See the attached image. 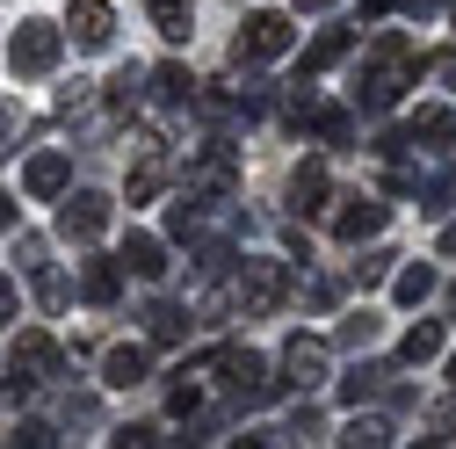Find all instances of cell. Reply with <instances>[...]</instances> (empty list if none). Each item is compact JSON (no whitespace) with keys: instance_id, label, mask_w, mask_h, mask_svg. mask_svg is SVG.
<instances>
[{"instance_id":"obj_1","label":"cell","mask_w":456,"mask_h":449,"mask_svg":"<svg viewBox=\"0 0 456 449\" xmlns=\"http://www.w3.org/2000/svg\"><path fill=\"white\" fill-rule=\"evenodd\" d=\"M420 66H428V51L406 29H377L370 51H362V66H355V80H348V102L362 109V117H384V109L406 102V87L420 80Z\"/></svg>"},{"instance_id":"obj_2","label":"cell","mask_w":456,"mask_h":449,"mask_svg":"<svg viewBox=\"0 0 456 449\" xmlns=\"http://www.w3.org/2000/svg\"><path fill=\"white\" fill-rule=\"evenodd\" d=\"M203 370H210V377H217L224 391H232V413H261V406L275 399V391H282V384L268 377V363H261L254 348H240V341L210 348V355H203Z\"/></svg>"},{"instance_id":"obj_3","label":"cell","mask_w":456,"mask_h":449,"mask_svg":"<svg viewBox=\"0 0 456 449\" xmlns=\"http://www.w3.org/2000/svg\"><path fill=\"white\" fill-rule=\"evenodd\" d=\"M59 370H66V348L51 341L44 326H29V333H15V348H8V370H0V399L22 406L29 391H37V384H51Z\"/></svg>"},{"instance_id":"obj_4","label":"cell","mask_w":456,"mask_h":449,"mask_svg":"<svg viewBox=\"0 0 456 449\" xmlns=\"http://www.w3.org/2000/svg\"><path fill=\"white\" fill-rule=\"evenodd\" d=\"M290 305V261H275V254H240L232 261V312L247 319H268Z\"/></svg>"},{"instance_id":"obj_5","label":"cell","mask_w":456,"mask_h":449,"mask_svg":"<svg viewBox=\"0 0 456 449\" xmlns=\"http://www.w3.org/2000/svg\"><path fill=\"white\" fill-rule=\"evenodd\" d=\"M290 51H297L290 15H282V8H254V15L240 22V37H232V66H240V73H261V66H275V59H290Z\"/></svg>"},{"instance_id":"obj_6","label":"cell","mask_w":456,"mask_h":449,"mask_svg":"<svg viewBox=\"0 0 456 449\" xmlns=\"http://www.w3.org/2000/svg\"><path fill=\"white\" fill-rule=\"evenodd\" d=\"M59 59H66V29H59V22H44V15H29V22L8 37V73H15V80H44V73H59Z\"/></svg>"},{"instance_id":"obj_7","label":"cell","mask_w":456,"mask_h":449,"mask_svg":"<svg viewBox=\"0 0 456 449\" xmlns=\"http://www.w3.org/2000/svg\"><path fill=\"white\" fill-rule=\"evenodd\" d=\"M240 189V152L232 138H203L189 159H182V196H232Z\"/></svg>"},{"instance_id":"obj_8","label":"cell","mask_w":456,"mask_h":449,"mask_svg":"<svg viewBox=\"0 0 456 449\" xmlns=\"http://www.w3.org/2000/svg\"><path fill=\"white\" fill-rule=\"evenodd\" d=\"M275 370H282V377H275L282 391H319V384H326V370H333V341H319V333H290Z\"/></svg>"},{"instance_id":"obj_9","label":"cell","mask_w":456,"mask_h":449,"mask_svg":"<svg viewBox=\"0 0 456 449\" xmlns=\"http://www.w3.org/2000/svg\"><path fill=\"white\" fill-rule=\"evenodd\" d=\"M109 217H117V203H109L102 189H66V196H59V240L94 247V240L109 233Z\"/></svg>"},{"instance_id":"obj_10","label":"cell","mask_w":456,"mask_h":449,"mask_svg":"<svg viewBox=\"0 0 456 449\" xmlns=\"http://www.w3.org/2000/svg\"><path fill=\"white\" fill-rule=\"evenodd\" d=\"M391 224V203L384 196H340V210H333V240L340 247H362V240H377Z\"/></svg>"},{"instance_id":"obj_11","label":"cell","mask_w":456,"mask_h":449,"mask_svg":"<svg viewBox=\"0 0 456 449\" xmlns=\"http://www.w3.org/2000/svg\"><path fill=\"white\" fill-rule=\"evenodd\" d=\"M326 203H333V175H326V159L312 152V159H297V167H290V217L305 224V217H319Z\"/></svg>"},{"instance_id":"obj_12","label":"cell","mask_w":456,"mask_h":449,"mask_svg":"<svg viewBox=\"0 0 456 449\" xmlns=\"http://www.w3.org/2000/svg\"><path fill=\"white\" fill-rule=\"evenodd\" d=\"M66 29H73L80 51H109V44H117V8H109V0H73Z\"/></svg>"},{"instance_id":"obj_13","label":"cell","mask_w":456,"mask_h":449,"mask_svg":"<svg viewBox=\"0 0 456 449\" xmlns=\"http://www.w3.org/2000/svg\"><path fill=\"white\" fill-rule=\"evenodd\" d=\"M152 377V348L145 341H117V348H102V384L109 391H131Z\"/></svg>"},{"instance_id":"obj_14","label":"cell","mask_w":456,"mask_h":449,"mask_svg":"<svg viewBox=\"0 0 456 449\" xmlns=\"http://www.w3.org/2000/svg\"><path fill=\"white\" fill-rule=\"evenodd\" d=\"M138 319H145V341H152V348H182V341H189V326H196V312L175 305V298H152Z\"/></svg>"},{"instance_id":"obj_15","label":"cell","mask_w":456,"mask_h":449,"mask_svg":"<svg viewBox=\"0 0 456 449\" xmlns=\"http://www.w3.org/2000/svg\"><path fill=\"white\" fill-rule=\"evenodd\" d=\"M66 189H73V159H66V152H37V159L22 167V196L51 203V196H66Z\"/></svg>"},{"instance_id":"obj_16","label":"cell","mask_w":456,"mask_h":449,"mask_svg":"<svg viewBox=\"0 0 456 449\" xmlns=\"http://www.w3.org/2000/svg\"><path fill=\"white\" fill-rule=\"evenodd\" d=\"M406 145H428V152H449V145H456L449 102H420V109H413V117H406Z\"/></svg>"},{"instance_id":"obj_17","label":"cell","mask_w":456,"mask_h":449,"mask_svg":"<svg viewBox=\"0 0 456 449\" xmlns=\"http://www.w3.org/2000/svg\"><path fill=\"white\" fill-rule=\"evenodd\" d=\"M406 189H413V203H420V217H442L449 203H456V167L435 152V167L428 175H406Z\"/></svg>"},{"instance_id":"obj_18","label":"cell","mask_w":456,"mask_h":449,"mask_svg":"<svg viewBox=\"0 0 456 449\" xmlns=\"http://www.w3.org/2000/svg\"><path fill=\"white\" fill-rule=\"evenodd\" d=\"M80 298L94 305V312H109L124 298V261H109V254H94V261H80Z\"/></svg>"},{"instance_id":"obj_19","label":"cell","mask_w":456,"mask_h":449,"mask_svg":"<svg viewBox=\"0 0 456 449\" xmlns=\"http://www.w3.org/2000/svg\"><path fill=\"white\" fill-rule=\"evenodd\" d=\"M355 51V29H319L312 44H305V59H297V80H319L326 66H340Z\"/></svg>"},{"instance_id":"obj_20","label":"cell","mask_w":456,"mask_h":449,"mask_svg":"<svg viewBox=\"0 0 456 449\" xmlns=\"http://www.w3.org/2000/svg\"><path fill=\"white\" fill-rule=\"evenodd\" d=\"M305 131H312L319 145H355V102H348V109H340V102H312Z\"/></svg>"},{"instance_id":"obj_21","label":"cell","mask_w":456,"mask_h":449,"mask_svg":"<svg viewBox=\"0 0 456 449\" xmlns=\"http://www.w3.org/2000/svg\"><path fill=\"white\" fill-rule=\"evenodd\" d=\"M117 261H124L131 275H145V283H159V275H167V268H175V261H167V240H159V233H131Z\"/></svg>"},{"instance_id":"obj_22","label":"cell","mask_w":456,"mask_h":449,"mask_svg":"<svg viewBox=\"0 0 456 449\" xmlns=\"http://www.w3.org/2000/svg\"><path fill=\"white\" fill-rule=\"evenodd\" d=\"M145 87H152V94H159V102H167V109H189V102H196V87H203V80H196V73H189V66H175V59H167V66H152V73H145Z\"/></svg>"},{"instance_id":"obj_23","label":"cell","mask_w":456,"mask_h":449,"mask_svg":"<svg viewBox=\"0 0 456 449\" xmlns=\"http://www.w3.org/2000/svg\"><path fill=\"white\" fill-rule=\"evenodd\" d=\"M391 377H398L391 363H355L348 377H340V406H370V399H377V391H384Z\"/></svg>"},{"instance_id":"obj_24","label":"cell","mask_w":456,"mask_h":449,"mask_svg":"<svg viewBox=\"0 0 456 449\" xmlns=\"http://www.w3.org/2000/svg\"><path fill=\"white\" fill-rule=\"evenodd\" d=\"M145 22L167 37V44H182L196 29V0H145Z\"/></svg>"},{"instance_id":"obj_25","label":"cell","mask_w":456,"mask_h":449,"mask_svg":"<svg viewBox=\"0 0 456 449\" xmlns=\"http://www.w3.org/2000/svg\"><path fill=\"white\" fill-rule=\"evenodd\" d=\"M435 355H442V319L406 326V341H398V363H406V370H420V363H435Z\"/></svg>"},{"instance_id":"obj_26","label":"cell","mask_w":456,"mask_h":449,"mask_svg":"<svg viewBox=\"0 0 456 449\" xmlns=\"http://www.w3.org/2000/svg\"><path fill=\"white\" fill-rule=\"evenodd\" d=\"M377 333H384V319H377V312L362 305V312H348V319L333 326V348H355V355H362V348L377 341Z\"/></svg>"},{"instance_id":"obj_27","label":"cell","mask_w":456,"mask_h":449,"mask_svg":"<svg viewBox=\"0 0 456 449\" xmlns=\"http://www.w3.org/2000/svg\"><path fill=\"white\" fill-rule=\"evenodd\" d=\"M340 442H348V449H384V442H391V420L355 406V420H348V435H340Z\"/></svg>"},{"instance_id":"obj_28","label":"cell","mask_w":456,"mask_h":449,"mask_svg":"<svg viewBox=\"0 0 456 449\" xmlns=\"http://www.w3.org/2000/svg\"><path fill=\"white\" fill-rule=\"evenodd\" d=\"M391 290H398V305H428V298H435V268H428V261L398 268V283H391Z\"/></svg>"},{"instance_id":"obj_29","label":"cell","mask_w":456,"mask_h":449,"mask_svg":"<svg viewBox=\"0 0 456 449\" xmlns=\"http://www.w3.org/2000/svg\"><path fill=\"white\" fill-rule=\"evenodd\" d=\"M138 87H145V66H117V80H109V102L131 117V109H138Z\"/></svg>"},{"instance_id":"obj_30","label":"cell","mask_w":456,"mask_h":449,"mask_svg":"<svg viewBox=\"0 0 456 449\" xmlns=\"http://www.w3.org/2000/svg\"><path fill=\"white\" fill-rule=\"evenodd\" d=\"M391 261H398V254H384V247H370L362 261H348V275H355V283L370 290V283H384V275H391Z\"/></svg>"},{"instance_id":"obj_31","label":"cell","mask_w":456,"mask_h":449,"mask_svg":"<svg viewBox=\"0 0 456 449\" xmlns=\"http://www.w3.org/2000/svg\"><path fill=\"white\" fill-rule=\"evenodd\" d=\"M29 275H37V305H44V312H59V305L73 298V290H66V275H59V268H29Z\"/></svg>"},{"instance_id":"obj_32","label":"cell","mask_w":456,"mask_h":449,"mask_svg":"<svg viewBox=\"0 0 456 449\" xmlns=\"http://www.w3.org/2000/svg\"><path fill=\"white\" fill-rule=\"evenodd\" d=\"M305 305L312 312H333L340 305V275H305Z\"/></svg>"},{"instance_id":"obj_33","label":"cell","mask_w":456,"mask_h":449,"mask_svg":"<svg viewBox=\"0 0 456 449\" xmlns=\"http://www.w3.org/2000/svg\"><path fill=\"white\" fill-rule=\"evenodd\" d=\"M8 442H15V449H51V442H59V428H51V420H15Z\"/></svg>"},{"instance_id":"obj_34","label":"cell","mask_w":456,"mask_h":449,"mask_svg":"<svg viewBox=\"0 0 456 449\" xmlns=\"http://www.w3.org/2000/svg\"><path fill=\"white\" fill-rule=\"evenodd\" d=\"M167 413H175V420H196V413H203V391H196V384H167Z\"/></svg>"},{"instance_id":"obj_35","label":"cell","mask_w":456,"mask_h":449,"mask_svg":"<svg viewBox=\"0 0 456 449\" xmlns=\"http://www.w3.org/2000/svg\"><path fill=\"white\" fill-rule=\"evenodd\" d=\"M312 435H319V406H297L282 420V442H312Z\"/></svg>"},{"instance_id":"obj_36","label":"cell","mask_w":456,"mask_h":449,"mask_svg":"<svg viewBox=\"0 0 456 449\" xmlns=\"http://www.w3.org/2000/svg\"><path fill=\"white\" fill-rule=\"evenodd\" d=\"M109 442H124V449H152V442H167V435H159L152 420H131V428H117Z\"/></svg>"},{"instance_id":"obj_37","label":"cell","mask_w":456,"mask_h":449,"mask_svg":"<svg viewBox=\"0 0 456 449\" xmlns=\"http://www.w3.org/2000/svg\"><path fill=\"white\" fill-rule=\"evenodd\" d=\"M15 240V268H44V240L37 233H8Z\"/></svg>"},{"instance_id":"obj_38","label":"cell","mask_w":456,"mask_h":449,"mask_svg":"<svg viewBox=\"0 0 456 449\" xmlns=\"http://www.w3.org/2000/svg\"><path fill=\"white\" fill-rule=\"evenodd\" d=\"M428 428H435L428 442H456V399H449V406H435V413H428Z\"/></svg>"},{"instance_id":"obj_39","label":"cell","mask_w":456,"mask_h":449,"mask_svg":"<svg viewBox=\"0 0 456 449\" xmlns=\"http://www.w3.org/2000/svg\"><path fill=\"white\" fill-rule=\"evenodd\" d=\"M94 413H102V406H94V391H66V420H80V428H87Z\"/></svg>"},{"instance_id":"obj_40","label":"cell","mask_w":456,"mask_h":449,"mask_svg":"<svg viewBox=\"0 0 456 449\" xmlns=\"http://www.w3.org/2000/svg\"><path fill=\"white\" fill-rule=\"evenodd\" d=\"M15 217H22V203H15L8 189H0V240H8V233H15Z\"/></svg>"},{"instance_id":"obj_41","label":"cell","mask_w":456,"mask_h":449,"mask_svg":"<svg viewBox=\"0 0 456 449\" xmlns=\"http://www.w3.org/2000/svg\"><path fill=\"white\" fill-rule=\"evenodd\" d=\"M15 319V275H0V326Z\"/></svg>"},{"instance_id":"obj_42","label":"cell","mask_w":456,"mask_h":449,"mask_svg":"<svg viewBox=\"0 0 456 449\" xmlns=\"http://www.w3.org/2000/svg\"><path fill=\"white\" fill-rule=\"evenodd\" d=\"M15 124H22V109H15V102H0V145L15 138Z\"/></svg>"},{"instance_id":"obj_43","label":"cell","mask_w":456,"mask_h":449,"mask_svg":"<svg viewBox=\"0 0 456 449\" xmlns=\"http://www.w3.org/2000/svg\"><path fill=\"white\" fill-rule=\"evenodd\" d=\"M398 8H406V15H413V22H428V15H435V8H442V0H398Z\"/></svg>"},{"instance_id":"obj_44","label":"cell","mask_w":456,"mask_h":449,"mask_svg":"<svg viewBox=\"0 0 456 449\" xmlns=\"http://www.w3.org/2000/svg\"><path fill=\"white\" fill-rule=\"evenodd\" d=\"M391 8H398V0H362V22H384Z\"/></svg>"},{"instance_id":"obj_45","label":"cell","mask_w":456,"mask_h":449,"mask_svg":"<svg viewBox=\"0 0 456 449\" xmlns=\"http://www.w3.org/2000/svg\"><path fill=\"white\" fill-rule=\"evenodd\" d=\"M290 8H297V15H326V8H333V0H290Z\"/></svg>"},{"instance_id":"obj_46","label":"cell","mask_w":456,"mask_h":449,"mask_svg":"<svg viewBox=\"0 0 456 449\" xmlns=\"http://www.w3.org/2000/svg\"><path fill=\"white\" fill-rule=\"evenodd\" d=\"M442 254H456V224H449V233H442Z\"/></svg>"},{"instance_id":"obj_47","label":"cell","mask_w":456,"mask_h":449,"mask_svg":"<svg viewBox=\"0 0 456 449\" xmlns=\"http://www.w3.org/2000/svg\"><path fill=\"white\" fill-rule=\"evenodd\" d=\"M442 298H449V312H456V283H449V290H442Z\"/></svg>"},{"instance_id":"obj_48","label":"cell","mask_w":456,"mask_h":449,"mask_svg":"<svg viewBox=\"0 0 456 449\" xmlns=\"http://www.w3.org/2000/svg\"><path fill=\"white\" fill-rule=\"evenodd\" d=\"M449 29H456V0H449Z\"/></svg>"},{"instance_id":"obj_49","label":"cell","mask_w":456,"mask_h":449,"mask_svg":"<svg viewBox=\"0 0 456 449\" xmlns=\"http://www.w3.org/2000/svg\"><path fill=\"white\" fill-rule=\"evenodd\" d=\"M449 384H456V355H449Z\"/></svg>"},{"instance_id":"obj_50","label":"cell","mask_w":456,"mask_h":449,"mask_svg":"<svg viewBox=\"0 0 456 449\" xmlns=\"http://www.w3.org/2000/svg\"><path fill=\"white\" fill-rule=\"evenodd\" d=\"M449 87H456V66H449Z\"/></svg>"}]
</instances>
